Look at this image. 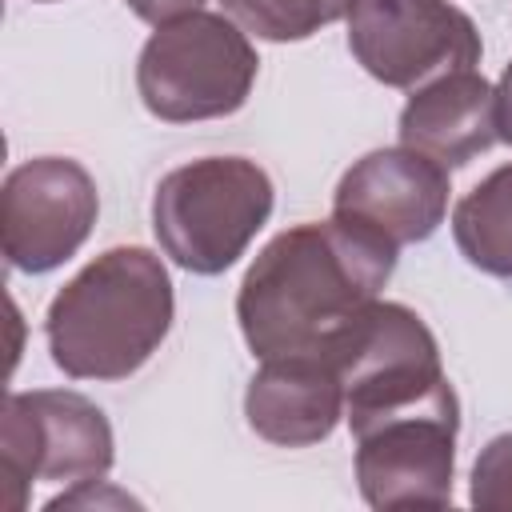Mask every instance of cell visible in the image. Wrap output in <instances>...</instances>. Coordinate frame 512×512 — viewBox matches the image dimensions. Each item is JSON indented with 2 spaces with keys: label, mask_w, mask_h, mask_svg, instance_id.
<instances>
[{
  "label": "cell",
  "mask_w": 512,
  "mask_h": 512,
  "mask_svg": "<svg viewBox=\"0 0 512 512\" xmlns=\"http://www.w3.org/2000/svg\"><path fill=\"white\" fill-rule=\"evenodd\" d=\"M456 432H460L456 392L356 424L352 428L356 484L364 504L372 508L452 504Z\"/></svg>",
  "instance_id": "7"
},
{
  "label": "cell",
  "mask_w": 512,
  "mask_h": 512,
  "mask_svg": "<svg viewBox=\"0 0 512 512\" xmlns=\"http://www.w3.org/2000/svg\"><path fill=\"white\" fill-rule=\"evenodd\" d=\"M496 140H504L512 148V60L504 64V72L496 80Z\"/></svg>",
  "instance_id": "18"
},
{
  "label": "cell",
  "mask_w": 512,
  "mask_h": 512,
  "mask_svg": "<svg viewBox=\"0 0 512 512\" xmlns=\"http://www.w3.org/2000/svg\"><path fill=\"white\" fill-rule=\"evenodd\" d=\"M140 20H148V24H168V20H176V16H188V12H196V8H204V0H124Z\"/></svg>",
  "instance_id": "17"
},
{
  "label": "cell",
  "mask_w": 512,
  "mask_h": 512,
  "mask_svg": "<svg viewBox=\"0 0 512 512\" xmlns=\"http://www.w3.org/2000/svg\"><path fill=\"white\" fill-rule=\"evenodd\" d=\"M324 360H332L340 372L348 428L456 392L444 376L432 328L396 300H372L348 324V332H340Z\"/></svg>",
  "instance_id": "6"
},
{
  "label": "cell",
  "mask_w": 512,
  "mask_h": 512,
  "mask_svg": "<svg viewBox=\"0 0 512 512\" xmlns=\"http://www.w3.org/2000/svg\"><path fill=\"white\" fill-rule=\"evenodd\" d=\"M468 504L484 512H512V432L492 436L468 476Z\"/></svg>",
  "instance_id": "15"
},
{
  "label": "cell",
  "mask_w": 512,
  "mask_h": 512,
  "mask_svg": "<svg viewBox=\"0 0 512 512\" xmlns=\"http://www.w3.org/2000/svg\"><path fill=\"white\" fill-rule=\"evenodd\" d=\"M36 4H52V0H36Z\"/></svg>",
  "instance_id": "20"
},
{
  "label": "cell",
  "mask_w": 512,
  "mask_h": 512,
  "mask_svg": "<svg viewBox=\"0 0 512 512\" xmlns=\"http://www.w3.org/2000/svg\"><path fill=\"white\" fill-rule=\"evenodd\" d=\"M396 252L384 236L340 216L276 232L236 292L244 344L256 360L324 356L380 300V288L396 272Z\"/></svg>",
  "instance_id": "1"
},
{
  "label": "cell",
  "mask_w": 512,
  "mask_h": 512,
  "mask_svg": "<svg viewBox=\"0 0 512 512\" xmlns=\"http://www.w3.org/2000/svg\"><path fill=\"white\" fill-rule=\"evenodd\" d=\"M452 180L432 156L396 144L360 156L332 192V216L352 220L388 244H420L448 216Z\"/></svg>",
  "instance_id": "10"
},
{
  "label": "cell",
  "mask_w": 512,
  "mask_h": 512,
  "mask_svg": "<svg viewBox=\"0 0 512 512\" xmlns=\"http://www.w3.org/2000/svg\"><path fill=\"white\" fill-rule=\"evenodd\" d=\"M112 460V424L88 396L68 388L8 392L0 420V504L8 512H24L36 480H100Z\"/></svg>",
  "instance_id": "5"
},
{
  "label": "cell",
  "mask_w": 512,
  "mask_h": 512,
  "mask_svg": "<svg viewBox=\"0 0 512 512\" xmlns=\"http://www.w3.org/2000/svg\"><path fill=\"white\" fill-rule=\"evenodd\" d=\"M276 204L268 172L248 156H200L152 192V232L164 256L192 276L228 272Z\"/></svg>",
  "instance_id": "3"
},
{
  "label": "cell",
  "mask_w": 512,
  "mask_h": 512,
  "mask_svg": "<svg viewBox=\"0 0 512 512\" xmlns=\"http://www.w3.org/2000/svg\"><path fill=\"white\" fill-rule=\"evenodd\" d=\"M260 56L228 12H188L156 24L136 60L140 104L164 124L220 120L248 104Z\"/></svg>",
  "instance_id": "4"
},
{
  "label": "cell",
  "mask_w": 512,
  "mask_h": 512,
  "mask_svg": "<svg viewBox=\"0 0 512 512\" xmlns=\"http://www.w3.org/2000/svg\"><path fill=\"white\" fill-rule=\"evenodd\" d=\"M452 236L472 268L512 280V164L488 172L452 208Z\"/></svg>",
  "instance_id": "13"
},
{
  "label": "cell",
  "mask_w": 512,
  "mask_h": 512,
  "mask_svg": "<svg viewBox=\"0 0 512 512\" xmlns=\"http://www.w3.org/2000/svg\"><path fill=\"white\" fill-rule=\"evenodd\" d=\"M332 8H336V12L344 16V8H348V0H332Z\"/></svg>",
  "instance_id": "19"
},
{
  "label": "cell",
  "mask_w": 512,
  "mask_h": 512,
  "mask_svg": "<svg viewBox=\"0 0 512 512\" xmlns=\"http://www.w3.org/2000/svg\"><path fill=\"white\" fill-rule=\"evenodd\" d=\"M44 508H48V512H60V508H140V500H132L128 492L112 488V484L100 476V480H80V484L64 488V492L52 496Z\"/></svg>",
  "instance_id": "16"
},
{
  "label": "cell",
  "mask_w": 512,
  "mask_h": 512,
  "mask_svg": "<svg viewBox=\"0 0 512 512\" xmlns=\"http://www.w3.org/2000/svg\"><path fill=\"white\" fill-rule=\"evenodd\" d=\"M348 48L388 88H420L444 72L480 64V32L448 0H348Z\"/></svg>",
  "instance_id": "8"
},
{
  "label": "cell",
  "mask_w": 512,
  "mask_h": 512,
  "mask_svg": "<svg viewBox=\"0 0 512 512\" xmlns=\"http://www.w3.org/2000/svg\"><path fill=\"white\" fill-rule=\"evenodd\" d=\"M220 4L244 32L272 44L308 40L324 24L340 20L332 0H220Z\"/></svg>",
  "instance_id": "14"
},
{
  "label": "cell",
  "mask_w": 512,
  "mask_h": 512,
  "mask_svg": "<svg viewBox=\"0 0 512 512\" xmlns=\"http://www.w3.org/2000/svg\"><path fill=\"white\" fill-rule=\"evenodd\" d=\"M176 316L168 268L156 252L120 244L88 260L48 304L44 340L72 380H128L164 344Z\"/></svg>",
  "instance_id": "2"
},
{
  "label": "cell",
  "mask_w": 512,
  "mask_h": 512,
  "mask_svg": "<svg viewBox=\"0 0 512 512\" xmlns=\"http://www.w3.org/2000/svg\"><path fill=\"white\" fill-rule=\"evenodd\" d=\"M400 144L432 156L436 164L464 168L496 144V84L476 68L444 72L412 88L400 108Z\"/></svg>",
  "instance_id": "12"
},
{
  "label": "cell",
  "mask_w": 512,
  "mask_h": 512,
  "mask_svg": "<svg viewBox=\"0 0 512 512\" xmlns=\"http://www.w3.org/2000/svg\"><path fill=\"white\" fill-rule=\"evenodd\" d=\"M248 428L280 448H308L336 432L344 420V384L324 356H272L260 360L244 392Z\"/></svg>",
  "instance_id": "11"
},
{
  "label": "cell",
  "mask_w": 512,
  "mask_h": 512,
  "mask_svg": "<svg viewBox=\"0 0 512 512\" xmlns=\"http://www.w3.org/2000/svg\"><path fill=\"white\" fill-rule=\"evenodd\" d=\"M100 216L96 180L80 160L36 156L16 164L0 188V248L8 268L44 276L72 260Z\"/></svg>",
  "instance_id": "9"
}]
</instances>
